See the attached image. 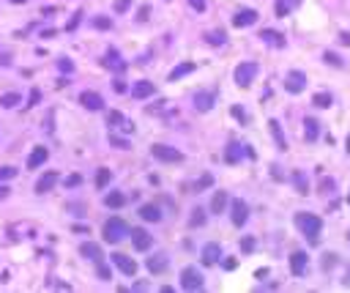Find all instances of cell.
<instances>
[{"label": "cell", "mask_w": 350, "mask_h": 293, "mask_svg": "<svg viewBox=\"0 0 350 293\" xmlns=\"http://www.w3.org/2000/svg\"><path fill=\"white\" fill-rule=\"evenodd\" d=\"M295 228L304 233L309 244H317L320 241V230H323V219L315 214H307V211H298L295 214Z\"/></svg>", "instance_id": "cell-1"}, {"label": "cell", "mask_w": 350, "mask_h": 293, "mask_svg": "<svg viewBox=\"0 0 350 293\" xmlns=\"http://www.w3.org/2000/svg\"><path fill=\"white\" fill-rule=\"evenodd\" d=\"M129 225H126V219H121V216H110L107 222H104V241L107 244H118V241H124L126 236H129Z\"/></svg>", "instance_id": "cell-2"}, {"label": "cell", "mask_w": 350, "mask_h": 293, "mask_svg": "<svg viewBox=\"0 0 350 293\" xmlns=\"http://www.w3.org/2000/svg\"><path fill=\"white\" fill-rule=\"evenodd\" d=\"M257 71H260V66L254 61H244L235 66V85L238 88H249V85L254 83V77H257Z\"/></svg>", "instance_id": "cell-3"}, {"label": "cell", "mask_w": 350, "mask_h": 293, "mask_svg": "<svg viewBox=\"0 0 350 293\" xmlns=\"http://www.w3.org/2000/svg\"><path fill=\"white\" fill-rule=\"evenodd\" d=\"M203 285H206V279H203V272L197 266H186L181 272V288L184 291H203Z\"/></svg>", "instance_id": "cell-4"}, {"label": "cell", "mask_w": 350, "mask_h": 293, "mask_svg": "<svg viewBox=\"0 0 350 293\" xmlns=\"http://www.w3.org/2000/svg\"><path fill=\"white\" fill-rule=\"evenodd\" d=\"M151 156L159 162H167V165H175V162H184V154H181L178 148L172 146H162V143H156V146L151 148Z\"/></svg>", "instance_id": "cell-5"}, {"label": "cell", "mask_w": 350, "mask_h": 293, "mask_svg": "<svg viewBox=\"0 0 350 293\" xmlns=\"http://www.w3.org/2000/svg\"><path fill=\"white\" fill-rule=\"evenodd\" d=\"M230 219H233L235 228H244L249 219V206L247 200H241V197H235V200H230Z\"/></svg>", "instance_id": "cell-6"}, {"label": "cell", "mask_w": 350, "mask_h": 293, "mask_svg": "<svg viewBox=\"0 0 350 293\" xmlns=\"http://www.w3.org/2000/svg\"><path fill=\"white\" fill-rule=\"evenodd\" d=\"M129 236H131V244H134V250H137V252H148V250H151L153 236L148 230H143V228H131Z\"/></svg>", "instance_id": "cell-7"}, {"label": "cell", "mask_w": 350, "mask_h": 293, "mask_svg": "<svg viewBox=\"0 0 350 293\" xmlns=\"http://www.w3.org/2000/svg\"><path fill=\"white\" fill-rule=\"evenodd\" d=\"M304 88H307V74L298 69L288 71V77H285V91L288 93H301Z\"/></svg>", "instance_id": "cell-8"}, {"label": "cell", "mask_w": 350, "mask_h": 293, "mask_svg": "<svg viewBox=\"0 0 350 293\" xmlns=\"http://www.w3.org/2000/svg\"><path fill=\"white\" fill-rule=\"evenodd\" d=\"M244 154H247V156H254V151H252L249 146H238V143H230V146L225 148V162H227V165H238Z\"/></svg>", "instance_id": "cell-9"}, {"label": "cell", "mask_w": 350, "mask_h": 293, "mask_svg": "<svg viewBox=\"0 0 350 293\" xmlns=\"http://www.w3.org/2000/svg\"><path fill=\"white\" fill-rule=\"evenodd\" d=\"M112 266H115L118 272H124L126 277H134V274H137V263H134L129 255H124V252H115V255H112Z\"/></svg>", "instance_id": "cell-10"}, {"label": "cell", "mask_w": 350, "mask_h": 293, "mask_svg": "<svg viewBox=\"0 0 350 293\" xmlns=\"http://www.w3.org/2000/svg\"><path fill=\"white\" fill-rule=\"evenodd\" d=\"M307 266H309L307 252H293V255H290V274H293V277H304V274H307Z\"/></svg>", "instance_id": "cell-11"}, {"label": "cell", "mask_w": 350, "mask_h": 293, "mask_svg": "<svg viewBox=\"0 0 350 293\" xmlns=\"http://www.w3.org/2000/svg\"><path fill=\"white\" fill-rule=\"evenodd\" d=\"M80 105H82L85 110H104V99H102V93H96V91H82L80 93Z\"/></svg>", "instance_id": "cell-12"}, {"label": "cell", "mask_w": 350, "mask_h": 293, "mask_svg": "<svg viewBox=\"0 0 350 293\" xmlns=\"http://www.w3.org/2000/svg\"><path fill=\"white\" fill-rule=\"evenodd\" d=\"M213 105H216V91H200V93H194V110L208 112Z\"/></svg>", "instance_id": "cell-13"}, {"label": "cell", "mask_w": 350, "mask_h": 293, "mask_svg": "<svg viewBox=\"0 0 350 293\" xmlns=\"http://www.w3.org/2000/svg\"><path fill=\"white\" fill-rule=\"evenodd\" d=\"M58 181H61V175H58L55 170H47V173H44L41 178L36 181V195H47V192L55 187Z\"/></svg>", "instance_id": "cell-14"}, {"label": "cell", "mask_w": 350, "mask_h": 293, "mask_svg": "<svg viewBox=\"0 0 350 293\" xmlns=\"http://www.w3.org/2000/svg\"><path fill=\"white\" fill-rule=\"evenodd\" d=\"M257 20H260V14H257L254 8H241L238 14L233 17V25L235 28H249V25H254Z\"/></svg>", "instance_id": "cell-15"}, {"label": "cell", "mask_w": 350, "mask_h": 293, "mask_svg": "<svg viewBox=\"0 0 350 293\" xmlns=\"http://www.w3.org/2000/svg\"><path fill=\"white\" fill-rule=\"evenodd\" d=\"M80 255L88 258V260H93V263H102L104 260V252H102V247H99L96 241H85V244H80Z\"/></svg>", "instance_id": "cell-16"}, {"label": "cell", "mask_w": 350, "mask_h": 293, "mask_svg": "<svg viewBox=\"0 0 350 293\" xmlns=\"http://www.w3.org/2000/svg\"><path fill=\"white\" fill-rule=\"evenodd\" d=\"M47 159H49V148L36 146L33 151H30V156H28V170H39Z\"/></svg>", "instance_id": "cell-17"}, {"label": "cell", "mask_w": 350, "mask_h": 293, "mask_svg": "<svg viewBox=\"0 0 350 293\" xmlns=\"http://www.w3.org/2000/svg\"><path fill=\"white\" fill-rule=\"evenodd\" d=\"M156 93V85L151 83V80H140V83H134V88H131V96L134 99H148Z\"/></svg>", "instance_id": "cell-18"}, {"label": "cell", "mask_w": 350, "mask_h": 293, "mask_svg": "<svg viewBox=\"0 0 350 293\" xmlns=\"http://www.w3.org/2000/svg\"><path fill=\"white\" fill-rule=\"evenodd\" d=\"M219 258H222V247L216 244V241H211V244L203 247V263H206V266L219 263Z\"/></svg>", "instance_id": "cell-19"}, {"label": "cell", "mask_w": 350, "mask_h": 293, "mask_svg": "<svg viewBox=\"0 0 350 293\" xmlns=\"http://www.w3.org/2000/svg\"><path fill=\"white\" fill-rule=\"evenodd\" d=\"M140 216H143L145 222H162V209H159L156 203H145L143 209H140Z\"/></svg>", "instance_id": "cell-20"}, {"label": "cell", "mask_w": 350, "mask_h": 293, "mask_svg": "<svg viewBox=\"0 0 350 293\" xmlns=\"http://www.w3.org/2000/svg\"><path fill=\"white\" fill-rule=\"evenodd\" d=\"M227 203H230V195H227V192H213V197H211V211H213V214H225Z\"/></svg>", "instance_id": "cell-21"}, {"label": "cell", "mask_w": 350, "mask_h": 293, "mask_svg": "<svg viewBox=\"0 0 350 293\" xmlns=\"http://www.w3.org/2000/svg\"><path fill=\"white\" fill-rule=\"evenodd\" d=\"M194 69H197V66H194L192 61H186V63H178V66H175V69L170 71V77H167V80H170V83H175V80L186 77V74H192Z\"/></svg>", "instance_id": "cell-22"}, {"label": "cell", "mask_w": 350, "mask_h": 293, "mask_svg": "<svg viewBox=\"0 0 350 293\" xmlns=\"http://www.w3.org/2000/svg\"><path fill=\"white\" fill-rule=\"evenodd\" d=\"M260 39L266 44H271V47H285V36L279 33V30H260Z\"/></svg>", "instance_id": "cell-23"}, {"label": "cell", "mask_w": 350, "mask_h": 293, "mask_svg": "<svg viewBox=\"0 0 350 293\" xmlns=\"http://www.w3.org/2000/svg\"><path fill=\"white\" fill-rule=\"evenodd\" d=\"M167 258L165 255H153V258H148V272L151 274H165L167 272Z\"/></svg>", "instance_id": "cell-24"}, {"label": "cell", "mask_w": 350, "mask_h": 293, "mask_svg": "<svg viewBox=\"0 0 350 293\" xmlns=\"http://www.w3.org/2000/svg\"><path fill=\"white\" fill-rule=\"evenodd\" d=\"M268 129H271V134H274V140H276V148L279 151H285L288 148V140H285V134H282V126H279V121H268Z\"/></svg>", "instance_id": "cell-25"}, {"label": "cell", "mask_w": 350, "mask_h": 293, "mask_svg": "<svg viewBox=\"0 0 350 293\" xmlns=\"http://www.w3.org/2000/svg\"><path fill=\"white\" fill-rule=\"evenodd\" d=\"M317 134H320V124L315 118H307L304 121V137H307V143H315Z\"/></svg>", "instance_id": "cell-26"}, {"label": "cell", "mask_w": 350, "mask_h": 293, "mask_svg": "<svg viewBox=\"0 0 350 293\" xmlns=\"http://www.w3.org/2000/svg\"><path fill=\"white\" fill-rule=\"evenodd\" d=\"M20 102H22V96H20L17 91H8V93H3V96H0V107H3V110H14Z\"/></svg>", "instance_id": "cell-27"}, {"label": "cell", "mask_w": 350, "mask_h": 293, "mask_svg": "<svg viewBox=\"0 0 350 293\" xmlns=\"http://www.w3.org/2000/svg\"><path fill=\"white\" fill-rule=\"evenodd\" d=\"M290 178H293V184H295V192H298V195H309L307 175H304L301 170H293V175H290Z\"/></svg>", "instance_id": "cell-28"}, {"label": "cell", "mask_w": 350, "mask_h": 293, "mask_svg": "<svg viewBox=\"0 0 350 293\" xmlns=\"http://www.w3.org/2000/svg\"><path fill=\"white\" fill-rule=\"evenodd\" d=\"M104 66H107V69H115V71H124V69H126V63L121 61V55H118L115 49H110V52H107V58H104Z\"/></svg>", "instance_id": "cell-29"}, {"label": "cell", "mask_w": 350, "mask_h": 293, "mask_svg": "<svg viewBox=\"0 0 350 293\" xmlns=\"http://www.w3.org/2000/svg\"><path fill=\"white\" fill-rule=\"evenodd\" d=\"M312 105L320 107V110H326V107L334 105V96H331L329 91H320V93H315V96H312Z\"/></svg>", "instance_id": "cell-30"}, {"label": "cell", "mask_w": 350, "mask_h": 293, "mask_svg": "<svg viewBox=\"0 0 350 293\" xmlns=\"http://www.w3.org/2000/svg\"><path fill=\"white\" fill-rule=\"evenodd\" d=\"M104 206H107V209H121V206H126V195H121V192H110V195L104 197Z\"/></svg>", "instance_id": "cell-31"}, {"label": "cell", "mask_w": 350, "mask_h": 293, "mask_svg": "<svg viewBox=\"0 0 350 293\" xmlns=\"http://www.w3.org/2000/svg\"><path fill=\"white\" fill-rule=\"evenodd\" d=\"M203 39H206V42L211 44V47H222V44L227 42V36L222 33V30H211V33H206Z\"/></svg>", "instance_id": "cell-32"}, {"label": "cell", "mask_w": 350, "mask_h": 293, "mask_svg": "<svg viewBox=\"0 0 350 293\" xmlns=\"http://www.w3.org/2000/svg\"><path fill=\"white\" fill-rule=\"evenodd\" d=\"M110 181H112V173L107 167H102L96 173V189H107V184H110Z\"/></svg>", "instance_id": "cell-33"}, {"label": "cell", "mask_w": 350, "mask_h": 293, "mask_svg": "<svg viewBox=\"0 0 350 293\" xmlns=\"http://www.w3.org/2000/svg\"><path fill=\"white\" fill-rule=\"evenodd\" d=\"M189 225H192V228H203V225H206V211H203V209H194L192 216H189Z\"/></svg>", "instance_id": "cell-34"}, {"label": "cell", "mask_w": 350, "mask_h": 293, "mask_svg": "<svg viewBox=\"0 0 350 293\" xmlns=\"http://www.w3.org/2000/svg\"><path fill=\"white\" fill-rule=\"evenodd\" d=\"M293 6H295V0H276V17H288Z\"/></svg>", "instance_id": "cell-35"}, {"label": "cell", "mask_w": 350, "mask_h": 293, "mask_svg": "<svg viewBox=\"0 0 350 293\" xmlns=\"http://www.w3.org/2000/svg\"><path fill=\"white\" fill-rule=\"evenodd\" d=\"M93 28H96V30H110L112 28V20H110V17H93Z\"/></svg>", "instance_id": "cell-36"}, {"label": "cell", "mask_w": 350, "mask_h": 293, "mask_svg": "<svg viewBox=\"0 0 350 293\" xmlns=\"http://www.w3.org/2000/svg\"><path fill=\"white\" fill-rule=\"evenodd\" d=\"M323 61L329 63V66H336V69H342V66H345L342 58L336 55V52H326V55H323Z\"/></svg>", "instance_id": "cell-37"}, {"label": "cell", "mask_w": 350, "mask_h": 293, "mask_svg": "<svg viewBox=\"0 0 350 293\" xmlns=\"http://www.w3.org/2000/svg\"><path fill=\"white\" fill-rule=\"evenodd\" d=\"M124 115H121V112H118V110H112V112H107V124H110V126H124Z\"/></svg>", "instance_id": "cell-38"}, {"label": "cell", "mask_w": 350, "mask_h": 293, "mask_svg": "<svg viewBox=\"0 0 350 293\" xmlns=\"http://www.w3.org/2000/svg\"><path fill=\"white\" fill-rule=\"evenodd\" d=\"M320 189H323V195H331V192L336 189V181H334V178H323V181H320Z\"/></svg>", "instance_id": "cell-39"}, {"label": "cell", "mask_w": 350, "mask_h": 293, "mask_svg": "<svg viewBox=\"0 0 350 293\" xmlns=\"http://www.w3.org/2000/svg\"><path fill=\"white\" fill-rule=\"evenodd\" d=\"M211 184H213V175H203V178L194 184V189H197V192H203V189H208Z\"/></svg>", "instance_id": "cell-40"}, {"label": "cell", "mask_w": 350, "mask_h": 293, "mask_svg": "<svg viewBox=\"0 0 350 293\" xmlns=\"http://www.w3.org/2000/svg\"><path fill=\"white\" fill-rule=\"evenodd\" d=\"M58 69H61L63 74H69V71H74V63H71L69 58H61V61H58Z\"/></svg>", "instance_id": "cell-41"}, {"label": "cell", "mask_w": 350, "mask_h": 293, "mask_svg": "<svg viewBox=\"0 0 350 293\" xmlns=\"http://www.w3.org/2000/svg\"><path fill=\"white\" fill-rule=\"evenodd\" d=\"M39 102H41V91H39V88H33V91H30V96H28V107H36Z\"/></svg>", "instance_id": "cell-42"}, {"label": "cell", "mask_w": 350, "mask_h": 293, "mask_svg": "<svg viewBox=\"0 0 350 293\" xmlns=\"http://www.w3.org/2000/svg\"><path fill=\"white\" fill-rule=\"evenodd\" d=\"M14 175H17L14 167H0V181H11Z\"/></svg>", "instance_id": "cell-43"}, {"label": "cell", "mask_w": 350, "mask_h": 293, "mask_svg": "<svg viewBox=\"0 0 350 293\" xmlns=\"http://www.w3.org/2000/svg\"><path fill=\"white\" fill-rule=\"evenodd\" d=\"M80 184H82V175H77V173L66 178V187H69V189H71V187H80Z\"/></svg>", "instance_id": "cell-44"}, {"label": "cell", "mask_w": 350, "mask_h": 293, "mask_svg": "<svg viewBox=\"0 0 350 293\" xmlns=\"http://www.w3.org/2000/svg\"><path fill=\"white\" fill-rule=\"evenodd\" d=\"M334 266H336V255H326V258H323V269H326V272L334 269Z\"/></svg>", "instance_id": "cell-45"}, {"label": "cell", "mask_w": 350, "mask_h": 293, "mask_svg": "<svg viewBox=\"0 0 350 293\" xmlns=\"http://www.w3.org/2000/svg\"><path fill=\"white\" fill-rule=\"evenodd\" d=\"M110 143L112 146H118V148H129V143H126L124 137H118V134H110Z\"/></svg>", "instance_id": "cell-46"}, {"label": "cell", "mask_w": 350, "mask_h": 293, "mask_svg": "<svg viewBox=\"0 0 350 293\" xmlns=\"http://www.w3.org/2000/svg\"><path fill=\"white\" fill-rule=\"evenodd\" d=\"M129 6H131V0H118V3H115V14H124Z\"/></svg>", "instance_id": "cell-47"}, {"label": "cell", "mask_w": 350, "mask_h": 293, "mask_svg": "<svg viewBox=\"0 0 350 293\" xmlns=\"http://www.w3.org/2000/svg\"><path fill=\"white\" fill-rule=\"evenodd\" d=\"M189 6H192L194 11H200V14H203V11H206V0H189Z\"/></svg>", "instance_id": "cell-48"}, {"label": "cell", "mask_w": 350, "mask_h": 293, "mask_svg": "<svg viewBox=\"0 0 350 293\" xmlns=\"http://www.w3.org/2000/svg\"><path fill=\"white\" fill-rule=\"evenodd\" d=\"M241 250H244V252H252V250H254V238H244V241H241Z\"/></svg>", "instance_id": "cell-49"}, {"label": "cell", "mask_w": 350, "mask_h": 293, "mask_svg": "<svg viewBox=\"0 0 350 293\" xmlns=\"http://www.w3.org/2000/svg\"><path fill=\"white\" fill-rule=\"evenodd\" d=\"M96 266H99V277H102V279H110V277H112V274H110V269H107L104 263H96Z\"/></svg>", "instance_id": "cell-50"}, {"label": "cell", "mask_w": 350, "mask_h": 293, "mask_svg": "<svg viewBox=\"0 0 350 293\" xmlns=\"http://www.w3.org/2000/svg\"><path fill=\"white\" fill-rule=\"evenodd\" d=\"M80 17H82V11H77V14H74V20H69V25H66V30H74L77 25H80Z\"/></svg>", "instance_id": "cell-51"}, {"label": "cell", "mask_w": 350, "mask_h": 293, "mask_svg": "<svg viewBox=\"0 0 350 293\" xmlns=\"http://www.w3.org/2000/svg\"><path fill=\"white\" fill-rule=\"evenodd\" d=\"M233 115H235V118L241 121V124H247V112L241 110V107H233Z\"/></svg>", "instance_id": "cell-52"}, {"label": "cell", "mask_w": 350, "mask_h": 293, "mask_svg": "<svg viewBox=\"0 0 350 293\" xmlns=\"http://www.w3.org/2000/svg\"><path fill=\"white\" fill-rule=\"evenodd\" d=\"M112 88H115L118 93H124L126 91V85H124V80H115V83H112Z\"/></svg>", "instance_id": "cell-53"}, {"label": "cell", "mask_w": 350, "mask_h": 293, "mask_svg": "<svg viewBox=\"0 0 350 293\" xmlns=\"http://www.w3.org/2000/svg\"><path fill=\"white\" fill-rule=\"evenodd\" d=\"M11 63V55L8 52H0V66H8Z\"/></svg>", "instance_id": "cell-54"}, {"label": "cell", "mask_w": 350, "mask_h": 293, "mask_svg": "<svg viewBox=\"0 0 350 293\" xmlns=\"http://www.w3.org/2000/svg\"><path fill=\"white\" fill-rule=\"evenodd\" d=\"M148 11H151V8L143 6V8H140V17H137V20H140V22H145V20H148Z\"/></svg>", "instance_id": "cell-55"}, {"label": "cell", "mask_w": 350, "mask_h": 293, "mask_svg": "<svg viewBox=\"0 0 350 293\" xmlns=\"http://www.w3.org/2000/svg\"><path fill=\"white\" fill-rule=\"evenodd\" d=\"M8 195H11V189H8L6 184H3V187H0V200H6Z\"/></svg>", "instance_id": "cell-56"}, {"label": "cell", "mask_w": 350, "mask_h": 293, "mask_svg": "<svg viewBox=\"0 0 350 293\" xmlns=\"http://www.w3.org/2000/svg\"><path fill=\"white\" fill-rule=\"evenodd\" d=\"M339 44H345V47H350V33H342V36H339Z\"/></svg>", "instance_id": "cell-57"}, {"label": "cell", "mask_w": 350, "mask_h": 293, "mask_svg": "<svg viewBox=\"0 0 350 293\" xmlns=\"http://www.w3.org/2000/svg\"><path fill=\"white\" fill-rule=\"evenodd\" d=\"M55 33H58V30H55V28H49V30H44V33H41V36H44V39H52V36H55Z\"/></svg>", "instance_id": "cell-58"}, {"label": "cell", "mask_w": 350, "mask_h": 293, "mask_svg": "<svg viewBox=\"0 0 350 293\" xmlns=\"http://www.w3.org/2000/svg\"><path fill=\"white\" fill-rule=\"evenodd\" d=\"M11 3H17V6H22V3H28V0H11Z\"/></svg>", "instance_id": "cell-59"}, {"label": "cell", "mask_w": 350, "mask_h": 293, "mask_svg": "<svg viewBox=\"0 0 350 293\" xmlns=\"http://www.w3.org/2000/svg\"><path fill=\"white\" fill-rule=\"evenodd\" d=\"M345 285H348V288H350V272H348V277H345Z\"/></svg>", "instance_id": "cell-60"}, {"label": "cell", "mask_w": 350, "mask_h": 293, "mask_svg": "<svg viewBox=\"0 0 350 293\" xmlns=\"http://www.w3.org/2000/svg\"><path fill=\"white\" fill-rule=\"evenodd\" d=\"M345 151H348V154H350V134H348V148H345Z\"/></svg>", "instance_id": "cell-61"}, {"label": "cell", "mask_w": 350, "mask_h": 293, "mask_svg": "<svg viewBox=\"0 0 350 293\" xmlns=\"http://www.w3.org/2000/svg\"><path fill=\"white\" fill-rule=\"evenodd\" d=\"M348 238H350V233H348Z\"/></svg>", "instance_id": "cell-62"}]
</instances>
